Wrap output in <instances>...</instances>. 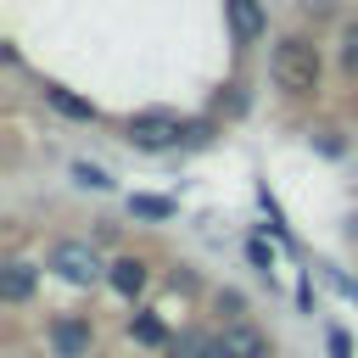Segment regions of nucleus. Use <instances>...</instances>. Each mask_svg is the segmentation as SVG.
Here are the masks:
<instances>
[{
	"label": "nucleus",
	"instance_id": "obj_8",
	"mask_svg": "<svg viewBox=\"0 0 358 358\" xmlns=\"http://www.w3.org/2000/svg\"><path fill=\"white\" fill-rule=\"evenodd\" d=\"M45 101H50L62 117H78V123H90V117H95V106H90V101H78L73 90H56V84H45Z\"/></svg>",
	"mask_w": 358,
	"mask_h": 358
},
{
	"label": "nucleus",
	"instance_id": "obj_6",
	"mask_svg": "<svg viewBox=\"0 0 358 358\" xmlns=\"http://www.w3.org/2000/svg\"><path fill=\"white\" fill-rule=\"evenodd\" d=\"M229 22H235V39L252 45V39L263 34V6H257V0H229Z\"/></svg>",
	"mask_w": 358,
	"mask_h": 358
},
{
	"label": "nucleus",
	"instance_id": "obj_9",
	"mask_svg": "<svg viewBox=\"0 0 358 358\" xmlns=\"http://www.w3.org/2000/svg\"><path fill=\"white\" fill-rule=\"evenodd\" d=\"M0 291H6V302H22V296L34 291V268H28V263H11L6 280H0Z\"/></svg>",
	"mask_w": 358,
	"mask_h": 358
},
{
	"label": "nucleus",
	"instance_id": "obj_4",
	"mask_svg": "<svg viewBox=\"0 0 358 358\" xmlns=\"http://www.w3.org/2000/svg\"><path fill=\"white\" fill-rule=\"evenodd\" d=\"M50 347H56V358H84L90 352V324L84 319H56L50 324Z\"/></svg>",
	"mask_w": 358,
	"mask_h": 358
},
{
	"label": "nucleus",
	"instance_id": "obj_10",
	"mask_svg": "<svg viewBox=\"0 0 358 358\" xmlns=\"http://www.w3.org/2000/svg\"><path fill=\"white\" fill-rule=\"evenodd\" d=\"M173 352H179V358H224L218 336H179V341H173Z\"/></svg>",
	"mask_w": 358,
	"mask_h": 358
},
{
	"label": "nucleus",
	"instance_id": "obj_7",
	"mask_svg": "<svg viewBox=\"0 0 358 358\" xmlns=\"http://www.w3.org/2000/svg\"><path fill=\"white\" fill-rule=\"evenodd\" d=\"M112 291L117 296H140L145 291V263L140 257H117L112 263Z\"/></svg>",
	"mask_w": 358,
	"mask_h": 358
},
{
	"label": "nucleus",
	"instance_id": "obj_16",
	"mask_svg": "<svg viewBox=\"0 0 358 358\" xmlns=\"http://www.w3.org/2000/svg\"><path fill=\"white\" fill-rule=\"evenodd\" d=\"M330 352H336V358H347V336H341V330L330 336Z\"/></svg>",
	"mask_w": 358,
	"mask_h": 358
},
{
	"label": "nucleus",
	"instance_id": "obj_3",
	"mask_svg": "<svg viewBox=\"0 0 358 358\" xmlns=\"http://www.w3.org/2000/svg\"><path fill=\"white\" fill-rule=\"evenodd\" d=\"M129 140L145 145V151H162V145L179 140V117L173 112H140V117H129Z\"/></svg>",
	"mask_w": 358,
	"mask_h": 358
},
{
	"label": "nucleus",
	"instance_id": "obj_5",
	"mask_svg": "<svg viewBox=\"0 0 358 358\" xmlns=\"http://www.w3.org/2000/svg\"><path fill=\"white\" fill-rule=\"evenodd\" d=\"M218 347H224V358H268V341H263V330H252V324H229V330L218 336Z\"/></svg>",
	"mask_w": 358,
	"mask_h": 358
},
{
	"label": "nucleus",
	"instance_id": "obj_14",
	"mask_svg": "<svg viewBox=\"0 0 358 358\" xmlns=\"http://www.w3.org/2000/svg\"><path fill=\"white\" fill-rule=\"evenodd\" d=\"M73 179H78V185H90V190H106V185H112V179H106L101 168H90V162H78V168H73Z\"/></svg>",
	"mask_w": 358,
	"mask_h": 358
},
{
	"label": "nucleus",
	"instance_id": "obj_11",
	"mask_svg": "<svg viewBox=\"0 0 358 358\" xmlns=\"http://www.w3.org/2000/svg\"><path fill=\"white\" fill-rule=\"evenodd\" d=\"M341 67H347V78H358V22L341 28Z\"/></svg>",
	"mask_w": 358,
	"mask_h": 358
},
{
	"label": "nucleus",
	"instance_id": "obj_15",
	"mask_svg": "<svg viewBox=\"0 0 358 358\" xmlns=\"http://www.w3.org/2000/svg\"><path fill=\"white\" fill-rule=\"evenodd\" d=\"M246 257H252L257 268H268V246H263V241H252V246H246Z\"/></svg>",
	"mask_w": 358,
	"mask_h": 358
},
{
	"label": "nucleus",
	"instance_id": "obj_2",
	"mask_svg": "<svg viewBox=\"0 0 358 358\" xmlns=\"http://www.w3.org/2000/svg\"><path fill=\"white\" fill-rule=\"evenodd\" d=\"M50 268H56L62 280H73V285H90V280L101 274V263H95V252H90L84 241H56V246H50Z\"/></svg>",
	"mask_w": 358,
	"mask_h": 358
},
{
	"label": "nucleus",
	"instance_id": "obj_1",
	"mask_svg": "<svg viewBox=\"0 0 358 358\" xmlns=\"http://www.w3.org/2000/svg\"><path fill=\"white\" fill-rule=\"evenodd\" d=\"M268 73H274V84L285 95H308V90H319V50L308 39H280Z\"/></svg>",
	"mask_w": 358,
	"mask_h": 358
},
{
	"label": "nucleus",
	"instance_id": "obj_12",
	"mask_svg": "<svg viewBox=\"0 0 358 358\" xmlns=\"http://www.w3.org/2000/svg\"><path fill=\"white\" fill-rule=\"evenodd\" d=\"M129 213H145V218H168V213H173V201H162V196H129Z\"/></svg>",
	"mask_w": 358,
	"mask_h": 358
},
{
	"label": "nucleus",
	"instance_id": "obj_13",
	"mask_svg": "<svg viewBox=\"0 0 358 358\" xmlns=\"http://www.w3.org/2000/svg\"><path fill=\"white\" fill-rule=\"evenodd\" d=\"M129 330H134V341H145V347H162V341H168L157 319H129Z\"/></svg>",
	"mask_w": 358,
	"mask_h": 358
}]
</instances>
